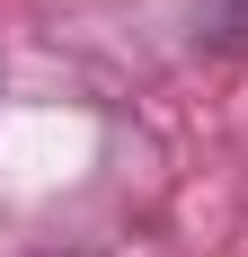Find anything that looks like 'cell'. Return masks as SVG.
Here are the masks:
<instances>
[{
    "label": "cell",
    "mask_w": 248,
    "mask_h": 257,
    "mask_svg": "<svg viewBox=\"0 0 248 257\" xmlns=\"http://www.w3.org/2000/svg\"><path fill=\"white\" fill-rule=\"evenodd\" d=\"M204 36L213 45H248V0H204Z\"/></svg>",
    "instance_id": "1"
}]
</instances>
